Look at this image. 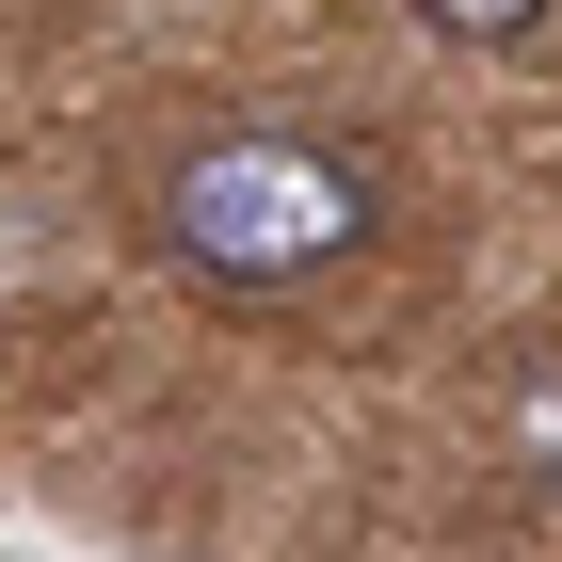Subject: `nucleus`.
<instances>
[{
  "label": "nucleus",
  "instance_id": "f257e3e1",
  "mask_svg": "<svg viewBox=\"0 0 562 562\" xmlns=\"http://www.w3.org/2000/svg\"><path fill=\"white\" fill-rule=\"evenodd\" d=\"M161 241L225 290H305L370 241V161H338L305 130H225L161 177Z\"/></svg>",
  "mask_w": 562,
  "mask_h": 562
},
{
  "label": "nucleus",
  "instance_id": "f03ea898",
  "mask_svg": "<svg viewBox=\"0 0 562 562\" xmlns=\"http://www.w3.org/2000/svg\"><path fill=\"white\" fill-rule=\"evenodd\" d=\"M498 450H515L530 498H562V353L547 370H515V402H498Z\"/></svg>",
  "mask_w": 562,
  "mask_h": 562
},
{
  "label": "nucleus",
  "instance_id": "7ed1b4c3",
  "mask_svg": "<svg viewBox=\"0 0 562 562\" xmlns=\"http://www.w3.org/2000/svg\"><path fill=\"white\" fill-rule=\"evenodd\" d=\"M418 16H450V33H530L547 0H418Z\"/></svg>",
  "mask_w": 562,
  "mask_h": 562
}]
</instances>
